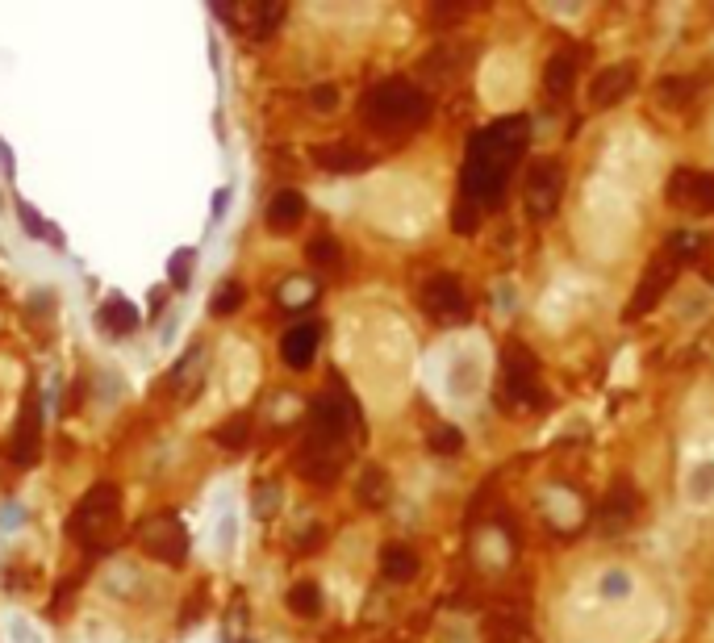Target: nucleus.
Returning a JSON list of instances; mask_svg holds the SVG:
<instances>
[{"label":"nucleus","mask_w":714,"mask_h":643,"mask_svg":"<svg viewBox=\"0 0 714 643\" xmlns=\"http://www.w3.org/2000/svg\"><path fill=\"white\" fill-rule=\"evenodd\" d=\"M5 205H9V201H5V188H0V213H5Z\"/></svg>","instance_id":"obj_30"},{"label":"nucleus","mask_w":714,"mask_h":643,"mask_svg":"<svg viewBox=\"0 0 714 643\" xmlns=\"http://www.w3.org/2000/svg\"><path fill=\"white\" fill-rule=\"evenodd\" d=\"M117 522H122V497H117L113 485H97V489H88L80 497V506L71 510V522H67V531L76 535L84 547H109L113 535H117Z\"/></svg>","instance_id":"obj_2"},{"label":"nucleus","mask_w":714,"mask_h":643,"mask_svg":"<svg viewBox=\"0 0 714 643\" xmlns=\"http://www.w3.org/2000/svg\"><path fill=\"white\" fill-rule=\"evenodd\" d=\"M426 113H431V101H426V92L410 80H380L360 101V117L380 134L414 130L426 122Z\"/></svg>","instance_id":"obj_1"},{"label":"nucleus","mask_w":714,"mask_h":643,"mask_svg":"<svg viewBox=\"0 0 714 643\" xmlns=\"http://www.w3.org/2000/svg\"><path fill=\"white\" fill-rule=\"evenodd\" d=\"M669 284H673V276H669V268H664V264L648 268V272H644V284H639V293L631 297V318H639L648 305H656V301H660V293L669 289Z\"/></svg>","instance_id":"obj_13"},{"label":"nucleus","mask_w":714,"mask_h":643,"mask_svg":"<svg viewBox=\"0 0 714 643\" xmlns=\"http://www.w3.org/2000/svg\"><path fill=\"white\" fill-rule=\"evenodd\" d=\"M13 635H17L21 643H38V631L30 635V631H26V623H21V618H13Z\"/></svg>","instance_id":"obj_28"},{"label":"nucleus","mask_w":714,"mask_h":643,"mask_svg":"<svg viewBox=\"0 0 714 643\" xmlns=\"http://www.w3.org/2000/svg\"><path fill=\"white\" fill-rule=\"evenodd\" d=\"M318 339H322V330L314 322H305V326H293L289 335H284L280 343V355H284V364H289L293 372L309 368L314 364V355H318Z\"/></svg>","instance_id":"obj_9"},{"label":"nucleus","mask_w":714,"mask_h":643,"mask_svg":"<svg viewBox=\"0 0 714 643\" xmlns=\"http://www.w3.org/2000/svg\"><path fill=\"white\" fill-rule=\"evenodd\" d=\"M560 163L552 159H535L527 176H522V197H527V209L535 218H547V213H556V201H560Z\"/></svg>","instance_id":"obj_4"},{"label":"nucleus","mask_w":714,"mask_h":643,"mask_svg":"<svg viewBox=\"0 0 714 643\" xmlns=\"http://www.w3.org/2000/svg\"><path fill=\"white\" fill-rule=\"evenodd\" d=\"M38 439H42V414H38V397L30 393L26 397V406H21L17 414V426H13V435H9V460L13 464H34L38 456Z\"/></svg>","instance_id":"obj_6"},{"label":"nucleus","mask_w":714,"mask_h":643,"mask_svg":"<svg viewBox=\"0 0 714 643\" xmlns=\"http://www.w3.org/2000/svg\"><path fill=\"white\" fill-rule=\"evenodd\" d=\"M573 71H577L573 55H552V59H547V67H543V84H547V92H556V97L573 92V84H577Z\"/></svg>","instance_id":"obj_14"},{"label":"nucleus","mask_w":714,"mask_h":643,"mask_svg":"<svg viewBox=\"0 0 714 643\" xmlns=\"http://www.w3.org/2000/svg\"><path fill=\"white\" fill-rule=\"evenodd\" d=\"M627 593H631V577H627V573H606L602 598H627Z\"/></svg>","instance_id":"obj_25"},{"label":"nucleus","mask_w":714,"mask_h":643,"mask_svg":"<svg viewBox=\"0 0 714 643\" xmlns=\"http://www.w3.org/2000/svg\"><path fill=\"white\" fill-rule=\"evenodd\" d=\"M276 506H280V489H276V485H272V489L259 485V489H255V514H259V518H272Z\"/></svg>","instance_id":"obj_24"},{"label":"nucleus","mask_w":714,"mask_h":643,"mask_svg":"<svg viewBox=\"0 0 714 643\" xmlns=\"http://www.w3.org/2000/svg\"><path fill=\"white\" fill-rule=\"evenodd\" d=\"M309 101H314V109L326 113V109H335V105H339V88H335V84H318L314 92H309Z\"/></svg>","instance_id":"obj_26"},{"label":"nucleus","mask_w":714,"mask_h":643,"mask_svg":"<svg viewBox=\"0 0 714 643\" xmlns=\"http://www.w3.org/2000/svg\"><path fill=\"white\" fill-rule=\"evenodd\" d=\"M380 573L389 581H414L418 577V552L406 543H385V552H380Z\"/></svg>","instance_id":"obj_12"},{"label":"nucleus","mask_w":714,"mask_h":643,"mask_svg":"<svg viewBox=\"0 0 714 643\" xmlns=\"http://www.w3.org/2000/svg\"><path fill=\"white\" fill-rule=\"evenodd\" d=\"M193 259H197V251H176V255H172V284H176V289H184V284H188Z\"/></svg>","instance_id":"obj_23"},{"label":"nucleus","mask_w":714,"mask_h":643,"mask_svg":"<svg viewBox=\"0 0 714 643\" xmlns=\"http://www.w3.org/2000/svg\"><path fill=\"white\" fill-rule=\"evenodd\" d=\"M284 602H289V610H293L297 618H318V614H322V589H318L314 581H297Z\"/></svg>","instance_id":"obj_15"},{"label":"nucleus","mask_w":714,"mask_h":643,"mask_svg":"<svg viewBox=\"0 0 714 643\" xmlns=\"http://www.w3.org/2000/svg\"><path fill=\"white\" fill-rule=\"evenodd\" d=\"M247 439H251V422L238 414V418H226L222 426H213V443L218 447H230V451H238V447H247Z\"/></svg>","instance_id":"obj_16"},{"label":"nucleus","mask_w":714,"mask_h":643,"mask_svg":"<svg viewBox=\"0 0 714 643\" xmlns=\"http://www.w3.org/2000/svg\"><path fill=\"white\" fill-rule=\"evenodd\" d=\"M234 531H238L234 518H226V522H222V547H230V535H234Z\"/></svg>","instance_id":"obj_29"},{"label":"nucleus","mask_w":714,"mask_h":643,"mask_svg":"<svg viewBox=\"0 0 714 643\" xmlns=\"http://www.w3.org/2000/svg\"><path fill=\"white\" fill-rule=\"evenodd\" d=\"M314 163L322 172H335V176H343V172H364L368 168V155L364 151H355L351 142H318L314 147Z\"/></svg>","instance_id":"obj_8"},{"label":"nucleus","mask_w":714,"mask_h":643,"mask_svg":"<svg viewBox=\"0 0 714 643\" xmlns=\"http://www.w3.org/2000/svg\"><path fill=\"white\" fill-rule=\"evenodd\" d=\"M21 218H26V230H30V234H51V230H46V226L34 218V209H21Z\"/></svg>","instance_id":"obj_27"},{"label":"nucleus","mask_w":714,"mask_h":643,"mask_svg":"<svg viewBox=\"0 0 714 643\" xmlns=\"http://www.w3.org/2000/svg\"><path fill=\"white\" fill-rule=\"evenodd\" d=\"M243 297H247V293H243V284H234V280H226V284H222V289H218V293H213V301H209V314H213V318H226V314H234V309H238V305H243Z\"/></svg>","instance_id":"obj_18"},{"label":"nucleus","mask_w":714,"mask_h":643,"mask_svg":"<svg viewBox=\"0 0 714 643\" xmlns=\"http://www.w3.org/2000/svg\"><path fill=\"white\" fill-rule=\"evenodd\" d=\"M138 543H142V552H147L151 560L172 564V568L184 564V556H188V531L180 527L176 514H159L151 522H142Z\"/></svg>","instance_id":"obj_3"},{"label":"nucleus","mask_w":714,"mask_h":643,"mask_svg":"<svg viewBox=\"0 0 714 643\" xmlns=\"http://www.w3.org/2000/svg\"><path fill=\"white\" fill-rule=\"evenodd\" d=\"M631 88H635V67L631 63H614V67L598 71V76L589 80V101L598 109H606L614 101H623Z\"/></svg>","instance_id":"obj_7"},{"label":"nucleus","mask_w":714,"mask_h":643,"mask_svg":"<svg viewBox=\"0 0 714 643\" xmlns=\"http://www.w3.org/2000/svg\"><path fill=\"white\" fill-rule=\"evenodd\" d=\"M301 218H305V197L297 193V188H280V193L272 197V205H268V226L284 234V230L301 226Z\"/></svg>","instance_id":"obj_10"},{"label":"nucleus","mask_w":714,"mask_h":643,"mask_svg":"<svg viewBox=\"0 0 714 643\" xmlns=\"http://www.w3.org/2000/svg\"><path fill=\"white\" fill-rule=\"evenodd\" d=\"M97 326L105 330V335H130V330L138 326V309L126 301V297H109L101 309H97Z\"/></svg>","instance_id":"obj_11"},{"label":"nucleus","mask_w":714,"mask_h":643,"mask_svg":"<svg viewBox=\"0 0 714 643\" xmlns=\"http://www.w3.org/2000/svg\"><path fill=\"white\" fill-rule=\"evenodd\" d=\"M476 385H481V380H476V364L472 360H460L456 368H451V393H456V397L476 393Z\"/></svg>","instance_id":"obj_20"},{"label":"nucleus","mask_w":714,"mask_h":643,"mask_svg":"<svg viewBox=\"0 0 714 643\" xmlns=\"http://www.w3.org/2000/svg\"><path fill=\"white\" fill-rule=\"evenodd\" d=\"M422 309L435 322H464L468 318V297L460 289V280L447 276V272L431 276V280L422 284Z\"/></svg>","instance_id":"obj_5"},{"label":"nucleus","mask_w":714,"mask_h":643,"mask_svg":"<svg viewBox=\"0 0 714 643\" xmlns=\"http://www.w3.org/2000/svg\"><path fill=\"white\" fill-rule=\"evenodd\" d=\"M305 255H309V264H318V268H335L339 264V238L318 234L314 243L305 247Z\"/></svg>","instance_id":"obj_19"},{"label":"nucleus","mask_w":714,"mask_h":643,"mask_svg":"<svg viewBox=\"0 0 714 643\" xmlns=\"http://www.w3.org/2000/svg\"><path fill=\"white\" fill-rule=\"evenodd\" d=\"M464 443V435L456 431V426H435L431 431V451H439V456H456Z\"/></svg>","instance_id":"obj_21"},{"label":"nucleus","mask_w":714,"mask_h":643,"mask_svg":"<svg viewBox=\"0 0 714 643\" xmlns=\"http://www.w3.org/2000/svg\"><path fill=\"white\" fill-rule=\"evenodd\" d=\"M360 502L368 506V510H380L389 502V476L380 472V468H368L364 472V481H360Z\"/></svg>","instance_id":"obj_17"},{"label":"nucleus","mask_w":714,"mask_h":643,"mask_svg":"<svg viewBox=\"0 0 714 643\" xmlns=\"http://www.w3.org/2000/svg\"><path fill=\"white\" fill-rule=\"evenodd\" d=\"M685 489H689V497H698V502H706V497L714 493V464H702V468L685 481Z\"/></svg>","instance_id":"obj_22"}]
</instances>
